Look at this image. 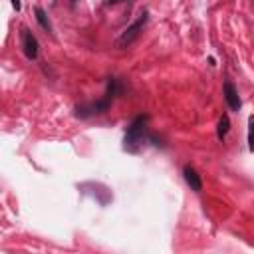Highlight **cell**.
<instances>
[{"mask_svg": "<svg viewBox=\"0 0 254 254\" xmlns=\"http://www.w3.org/2000/svg\"><path fill=\"white\" fill-rule=\"evenodd\" d=\"M123 89V84L119 78L111 76L107 78V87H105V93L101 99L97 101H91V103H84V105H78L76 107V117H82V119H89V117H95V115H101L105 111H109L111 103L115 101V97L121 93Z\"/></svg>", "mask_w": 254, "mask_h": 254, "instance_id": "6da1fadb", "label": "cell"}, {"mask_svg": "<svg viewBox=\"0 0 254 254\" xmlns=\"http://www.w3.org/2000/svg\"><path fill=\"white\" fill-rule=\"evenodd\" d=\"M149 115L147 113H141L137 115L129 127L125 131V139H123V149L129 151V153H139L141 147L145 145V141H149V135H147V125H149Z\"/></svg>", "mask_w": 254, "mask_h": 254, "instance_id": "7a4b0ae2", "label": "cell"}, {"mask_svg": "<svg viewBox=\"0 0 254 254\" xmlns=\"http://www.w3.org/2000/svg\"><path fill=\"white\" fill-rule=\"evenodd\" d=\"M147 20H149V10H141V14L137 16V20H135V22H131L129 26H127V28L121 32V36L115 40V48H119V50L129 48V46L139 38V34L143 32V28H145Z\"/></svg>", "mask_w": 254, "mask_h": 254, "instance_id": "3957f363", "label": "cell"}, {"mask_svg": "<svg viewBox=\"0 0 254 254\" xmlns=\"http://www.w3.org/2000/svg\"><path fill=\"white\" fill-rule=\"evenodd\" d=\"M22 50H24V56L32 62V60H38V54H40V44L36 40V36L28 30V28H22Z\"/></svg>", "mask_w": 254, "mask_h": 254, "instance_id": "277c9868", "label": "cell"}, {"mask_svg": "<svg viewBox=\"0 0 254 254\" xmlns=\"http://www.w3.org/2000/svg\"><path fill=\"white\" fill-rule=\"evenodd\" d=\"M222 95H224V101L230 107V111H238L240 109V105H242L240 103V95H238V91H236L232 82H224L222 84Z\"/></svg>", "mask_w": 254, "mask_h": 254, "instance_id": "5b68a950", "label": "cell"}, {"mask_svg": "<svg viewBox=\"0 0 254 254\" xmlns=\"http://www.w3.org/2000/svg\"><path fill=\"white\" fill-rule=\"evenodd\" d=\"M183 177H185L187 185L191 187V191H195V193H201V191H203V181H201V175L197 173V169H195V167L185 165V169H183Z\"/></svg>", "mask_w": 254, "mask_h": 254, "instance_id": "8992f818", "label": "cell"}, {"mask_svg": "<svg viewBox=\"0 0 254 254\" xmlns=\"http://www.w3.org/2000/svg\"><path fill=\"white\" fill-rule=\"evenodd\" d=\"M228 131H230V117L226 113H222L220 119H218V125H216V137H218V141H224V137L228 135Z\"/></svg>", "mask_w": 254, "mask_h": 254, "instance_id": "52a82bcc", "label": "cell"}, {"mask_svg": "<svg viewBox=\"0 0 254 254\" xmlns=\"http://www.w3.org/2000/svg\"><path fill=\"white\" fill-rule=\"evenodd\" d=\"M34 14H36V20H38V24H40V26H42L46 32H52V22H50L48 14L44 12V8L36 6V8H34Z\"/></svg>", "mask_w": 254, "mask_h": 254, "instance_id": "ba28073f", "label": "cell"}, {"mask_svg": "<svg viewBox=\"0 0 254 254\" xmlns=\"http://www.w3.org/2000/svg\"><path fill=\"white\" fill-rule=\"evenodd\" d=\"M248 149L254 151V115L248 117Z\"/></svg>", "mask_w": 254, "mask_h": 254, "instance_id": "9c48e42d", "label": "cell"}, {"mask_svg": "<svg viewBox=\"0 0 254 254\" xmlns=\"http://www.w3.org/2000/svg\"><path fill=\"white\" fill-rule=\"evenodd\" d=\"M10 2H12V6H14V10H16V12H20V10H22V2H20V0H10Z\"/></svg>", "mask_w": 254, "mask_h": 254, "instance_id": "30bf717a", "label": "cell"}, {"mask_svg": "<svg viewBox=\"0 0 254 254\" xmlns=\"http://www.w3.org/2000/svg\"><path fill=\"white\" fill-rule=\"evenodd\" d=\"M121 2H127V0H105V4H121Z\"/></svg>", "mask_w": 254, "mask_h": 254, "instance_id": "8fae6325", "label": "cell"}, {"mask_svg": "<svg viewBox=\"0 0 254 254\" xmlns=\"http://www.w3.org/2000/svg\"><path fill=\"white\" fill-rule=\"evenodd\" d=\"M70 2H72V4H78V0H70Z\"/></svg>", "mask_w": 254, "mask_h": 254, "instance_id": "7c38bea8", "label": "cell"}]
</instances>
